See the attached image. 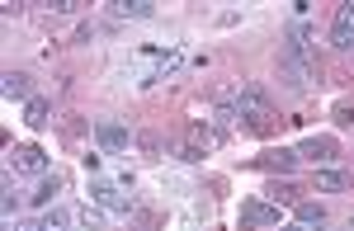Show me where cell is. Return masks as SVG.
Returning <instances> with one entry per match:
<instances>
[{
    "mask_svg": "<svg viewBox=\"0 0 354 231\" xmlns=\"http://www.w3.org/2000/svg\"><path fill=\"white\" fill-rule=\"evenodd\" d=\"M270 194H274L279 203H298V189H293L288 179H283V184H270Z\"/></svg>",
    "mask_w": 354,
    "mask_h": 231,
    "instance_id": "obj_20",
    "label": "cell"
},
{
    "mask_svg": "<svg viewBox=\"0 0 354 231\" xmlns=\"http://www.w3.org/2000/svg\"><path fill=\"white\" fill-rule=\"evenodd\" d=\"M0 90H5V99H33V81H28V71H5L0 76Z\"/></svg>",
    "mask_w": 354,
    "mask_h": 231,
    "instance_id": "obj_7",
    "label": "cell"
},
{
    "mask_svg": "<svg viewBox=\"0 0 354 231\" xmlns=\"http://www.w3.org/2000/svg\"><path fill=\"white\" fill-rule=\"evenodd\" d=\"M279 231H307V227H298V222H293V227H279Z\"/></svg>",
    "mask_w": 354,
    "mask_h": 231,
    "instance_id": "obj_22",
    "label": "cell"
},
{
    "mask_svg": "<svg viewBox=\"0 0 354 231\" xmlns=\"http://www.w3.org/2000/svg\"><path fill=\"white\" fill-rule=\"evenodd\" d=\"M24 123H28V128H33V132H43V128L53 123V104H48L43 94H33V99H28V104H24Z\"/></svg>",
    "mask_w": 354,
    "mask_h": 231,
    "instance_id": "obj_10",
    "label": "cell"
},
{
    "mask_svg": "<svg viewBox=\"0 0 354 231\" xmlns=\"http://www.w3.org/2000/svg\"><path fill=\"white\" fill-rule=\"evenodd\" d=\"M354 179L345 170H317V189H326V194H340V189H350Z\"/></svg>",
    "mask_w": 354,
    "mask_h": 231,
    "instance_id": "obj_13",
    "label": "cell"
},
{
    "mask_svg": "<svg viewBox=\"0 0 354 231\" xmlns=\"http://www.w3.org/2000/svg\"><path fill=\"white\" fill-rule=\"evenodd\" d=\"M298 156H312V161H335V156H340V142L322 132V137H307V142L298 146Z\"/></svg>",
    "mask_w": 354,
    "mask_h": 231,
    "instance_id": "obj_9",
    "label": "cell"
},
{
    "mask_svg": "<svg viewBox=\"0 0 354 231\" xmlns=\"http://www.w3.org/2000/svg\"><path fill=\"white\" fill-rule=\"evenodd\" d=\"M270 118H274V104H270V94H265L260 86H245L241 94H236V123H245L250 132H265Z\"/></svg>",
    "mask_w": 354,
    "mask_h": 231,
    "instance_id": "obj_1",
    "label": "cell"
},
{
    "mask_svg": "<svg viewBox=\"0 0 354 231\" xmlns=\"http://www.w3.org/2000/svg\"><path fill=\"white\" fill-rule=\"evenodd\" d=\"M109 14L113 19H151L156 5L151 0H109Z\"/></svg>",
    "mask_w": 354,
    "mask_h": 231,
    "instance_id": "obj_8",
    "label": "cell"
},
{
    "mask_svg": "<svg viewBox=\"0 0 354 231\" xmlns=\"http://www.w3.org/2000/svg\"><path fill=\"white\" fill-rule=\"evenodd\" d=\"M66 227H71V217H66L62 208H53V212L43 217V231H66Z\"/></svg>",
    "mask_w": 354,
    "mask_h": 231,
    "instance_id": "obj_17",
    "label": "cell"
},
{
    "mask_svg": "<svg viewBox=\"0 0 354 231\" xmlns=\"http://www.w3.org/2000/svg\"><path fill=\"white\" fill-rule=\"evenodd\" d=\"M274 76H279L288 90H307V81L317 76V66H307V61H298V57H288V52H283V57L274 61Z\"/></svg>",
    "mask_w": 354,
    "mask_h": 231,
    "instance_id": "obj_2",
    "label": "cell"
},
{
    "mask_svg": "<svg viewBox=\"0 0 354 231\" xmlns=\"http://www.w3.org/2000/svg\"><path fill=\"white\" fill-rule=\"evenodd\" d=\"M330 48H335V52H354V0L335 10V24H330Z\"/></svg>",
    "mask_w": 354,
    "mask_h": 231,
    "instance_id": "obj_4",
    "label": "cell"
},
{
    "mask_svg": "<svg viewBox=\"0 0 354 231\" xmlns=\"http://www.w3.org/2000/svg\"><path fill=\"white\" fill-rule=\"evenodd\" d=\"M76 222H81L85 231H95V227H104V212H100V208H95V203H85L81 212H76Z\"/></svg>",
    "mask_w": 354,
    "mask_h": 231,
    "instance_id": "obj_16",
    "label": "cell"
},
{
    "mask_svg": "<svg viewBox=\"0 0 354 231\" xmlns=\"http://www.w3.org/2000/svg\"><path fill=\"white\" fill-rule=\"evenodd\" d=\"M95 142L104 146V151H128V142H133V132L118 123V118H100L95 123Z\"/></svg>",
    "mask_w": 354,
    "mask_h": 231,
    "instance_id": "obj_5",
    "label": "cell"
},
{
    "mask_svg": "<svg viewBox=\"0 0 354 231\" xmlns=\"http://www.w3.org/2000/svg\"><path fill=\"white\" fill-rule=\"evenodd\" d=\"M137 146H142L151 161H161V137H156V132H142V137H137Z\"/></svg>",
    "mask_w": 354,
    "mask_h": 231,
    "instance_id": "obj_19",
    "label": "cell"
},
{
    "mask_svg": "<svg viewBox=\"0 0 354 231\" xmlns=\"http://www.w3.org/2000/svg\"><path fill=\"white\" fill-rule=\"evenodd\" d=\"M15 231H43V222H19Z\"/></svg>",
    "mask_w": 354,
    "mask_h": 231,
    "instance_id": "obj_21",
    "label": "cell"
},
{
    "mask_svg": "<svg viewBox=\"0 0 354 231\" xmlns=\"http://www.w3.org/2000/svg\"><path fill=\"white\" fill-rule=\"evenodd\" d=\"M260 165H265V170H293V165H298V151H288V146H279V151H270V156H265V161H260Z\"/></svg>",
    "mask_w": 354,
    "mask_h": 231,
    "instance_id": "obj_14",
    "label": "cell"
},
{
    "mask_svg": "<svg viewBox=\"0 0 354 231\" xmlns=\"http://www.w3.org/2000/svg\"><path fill=\"white\" fill-rule=\"evenodd\" d=\"M10 170L15 174H48V156L38 146H15L10 151Z\"/></svg>",
    "mask_w": 354,
    "mask_h": 231,
    "instance_id": "obj_6",
    "label": "cell"
},
{
    "mask_svg": "<svg viewBox=\"0 0 354 231\" xmlns=\"http://www.w3.org/2000/svg\"><path fill=\"white\" fill-rule=\"evenodd\" d=\"M236 227L241 231H260V227H279V208L270 203H241V217H236Z\"/></svg>",
    "mask_w": 354,
    "mask_h": 231,
    "instance_id": "obj_3",
    "label": "cell"
},
{
    "mask_svg": "<svg viewBox=\"0 0 354 231\" xmlns=\"http://www.w3.org/2000/svg\"><path fill=\"white\" fill-rule=\"evenodd\" d=\"M330 118H335L340 128H354V104H350V99H340V104L330 109Z\"/></svg>",
    "mask_w": 354,
    "mask_h": 231,
    "instance_id": "obj_18",
    "label": "cell"
},
{
    "mask_svg": "<svg viewBox=\"0 0 354 231\" xmlns=\"http://www.w3.org/2000/svg\"><path fill=\"white\" fill-rule=\"evenodd\" d=\"M298 227H326V208L322 203H298Z\"/></svg>",
    "mask_w": 354,
    "mask_h": 231,
    "instance_id": "obj_15",
    "label": "cell"
},
{
    "mask_svg": "<svg viewBox=\"0 0 354 231\" xmlns=\"http://www.w3.org/2000/svg\"><path fill=\"white\" fill-rule=\"evenodd\" d=\"M57 194H62V174L53 170V174H43V179H38V189H33V208H48Z\"/></svg>",
    "mask_w": 354,
    "mask_h": 231,
    "instance_id": "obj_12",
    "label": "cell"
},
{
    "mask_svg": "<svg viewBox=\"0 0 354 231\" xmlns=\"http://www.w3.org/2000/svg\"><path fill=\"white\" fill-rule=\"evenodd\" d=\"M90 199L104 203V208H113V212H133V199H123L113 184H95V189H90Z\"/></svg>",
    "mask_w": 354,
    "mask_h": 231,
    "instance_id": "obj_11",
    "label": "cell"
},
{
    "mask_svg": "<svg viewBox=\"0 0 354 231\" xmlns=\"http://www.w3.org/2000/svg\"><path fill=\"white\" fill-rule=\"evenodd\" d=\"M350 227H354V222H350Z\"/></svg>",
    "mask_w": 354,
    "mask_h": 231,
    "instance_id": "obj_23",
    "label": "cell"
}]
</instances>
